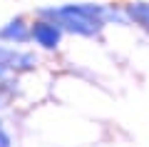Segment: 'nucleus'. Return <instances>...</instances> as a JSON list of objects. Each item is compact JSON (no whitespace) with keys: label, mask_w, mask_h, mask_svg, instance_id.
Returning a JSON list of instances; mask_svg holds the SVG:
<instances>
[{"label":"nucleus","mask_w":149,"mask_h":147,"mask_svg":"<svg viewBox=\"0 0 149 147\" xmlns=\"http://www.w3.org/2000/svg\"><path fill=\"white\" fill-rule=\"evenodd\" d=\"M95 8H87V5H70V8H62L57 10L55 15L70 27V30H77V32H85V35H92L97 27L102 25L100 20L95 18Z\"/></svg>","instance_id":"1"},{"label":"nucleus","mask_w":149,"mask_h":147,"mask_svg":"<svg viewBox=\"0 0 149 147\" xmlns=\"http://www.w3.org/2000/svg\"><path fill=\"white\" fill-rule=\"evenodd\" d=\"M32 35H35V40L40 42V45L45 47H55L60 40V30L55 25H50V23H37L35 27H32Z\"/></svg>","instance_id":"2"},{"label":"nucleus","mask_w":149,"mask_h":147,"mask_svg":"<svg viewBox=\"0 0 149 147\" xmlns=\"http://www.w3.org/2000/svg\"><path fill=\"white\" fill-rule=\"evenodd\" d=\"M13 25H15V27H8V30H5V35L22 40V37H25V30H22V25H20V23H13Z\"/></svg>","instance_id":"3"}]
</instances>
